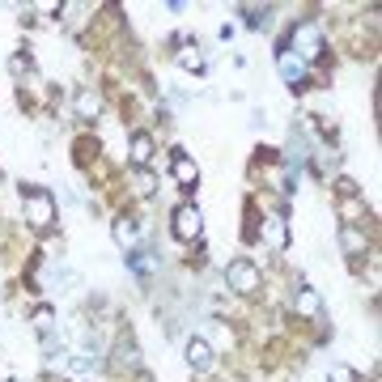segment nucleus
Segmentation results:
<instances>
[{"label":"nucleus","mask_w":382,"mask_h":382,"mask_svg":"<svg viewBox=\"0 0 382 382\" xmlns=\"http://www.w3.org/2000/svg\"><path fill=\"white\" fill-rule=\"evenodd\" d=\"M174 179H179L183 187H187V183H196V162H187V157H179V162H174Z\"/></svg>","instance_id":"obj_13"},{"label":"nucleus","mask_w":382,"mask_h":382,"mask_svg":"<svg viewBox=\"0 0 382 382\" xmlns=\"http://www.w3.org/2000/svg\"><path fill=\"white\" fill-rule=\"evenodd\" d=\"M115 242H119V247H128V251L140 242V230H136V221H132V217H119V221H115Z\"/></svg>","instance_id":"obj_10"},{"label":"nucleus","mask_w":382,"mask_h":382,"mask_svg":"<svg viewBox=\"0 0 382 382\" xmlns=\"http://www.w3.org/2000/svg\"><path fill=\"white\" fill-rule=\"evenodd\" d=\"M332 382H357V374L349 366H332Z\"/></svg>","instance_id":"obj_15"},{"label":"nucleus","mask_w":382,"mask_h":382,"mask_svg":"<svg viewBox=\"0 0 382 382\" xmlns=\"http://www.w3.org/2000/svg\"><path fill=\"white\" fill-rule=\"evenodd\" d=\"M9 382H21V378H9Z\"/></svg>","instance_id":"obj_19"},{"label":"nucleus","mask_w":382,"mask_h":382,"mask_svg":"<svg viewBox=\"0 0 382 382\" xmlns=\"http://www.w3.org/2000/svg\"><path fill=\"white\" fill-rule=\"evenodd\" d=\"M276 68H281V77H285L289 85H298V81L306 77V64H302L293 51H281V55H276Z\"/></svg>","instance_id":"obj_7"},{"label":"nucleus","mask_w":382,"mask_h":382,"mask_svg":"<svg viewBox=\"0 0 382 382\" xmlns=\"http://www.w3.org/2000/svg\"><path fill=\"white\" fill-rule=\"evenodd\" d=\"M179 64H183V68H196V72H200V68H204V55H200L196 47H187V51H179Z\"/></svg>","instance_id":"obj_14"},{"label":"nucleus","mask_w":382,"mask_h":382,"mask_svg":"<svg viewBox=\"0 0 382 382\" xmlns=\"http://www.w3.org/2000/svg\"><path fill=\"white\" fill-rule=\"evenodd\" d=\"M136 272H153V259H149V255H145V251H140V255H136Z\"/></svg>","instance_id":"obj_18"},{"label":"nucleus","mask_w":382,"mask_h":382,"mask_svg":"<svg viewBox=\"0 0 382 382\" xmlns=\"http://www.w3.org/2000/svg\"><path fill=\"white\" fill-rule=\"evenodd\" d=\"M340 247H344L349 255H361V251H366V234H361L357 225H344V230H340Z\"/></svg>","instance_id":"obj_11"},{"label":"nucleus","mask_w":382,"mask_h":382,"mask_svg":"<svg viewBox=\"0 0 382 382\" xmlns=\"http://www.w3.org/2000/svg\"><path fill=\"white\" fill-rule=\"evenodd\" d=\"M21 208H26V221L38 225V230H47V225L55 221V200H51V191H43V187L21 191Z\"/></svg>","instance_id":"obj_2"},{"label":"nucleus","mask_w":382,"mask_h":382,"mask_svg":"<svg viewBox=\"0 0 382 382\" xmlns=\"http://www.w3.org/2000/svg\"><path fill=\"white\" fill-rule=\"evenodd\" d=\"M200 230H204L200 208H196V204H183V208L174 213V238H179V242H191V238H200Z\"/></svg>","instance_id":"obj_4"},{"label":"nucleus","mask_w":382,"mask_h":382,"mask_svg":"<svg viewBox=\"0 0 382 382\" xmlns=\"http://www.w3.org/2000/svg\"><path fill=\"white\" fill-rule=\"evenodd\" d=\"M264 242H268L272 251H285V247H289V221H285L281 213L264 217Z\"/></svg>","instance_id":"obj_6"},{"label":"nucleus","mask_w":382,"mask_h":382,"mask_svg":"<svg viewBox=\"0 0 382 382\" xmlns=\"http://www.w3.org/2000/svg\"><path fill=\"white\" fill-rule=\"evenodd\" d=\"M132 162H136V166H149V162H153V136H149V132H136V136H132Z\"/></svg>","instance_id":"obj_9"},{"label":"nucleus","mask_w":382,"mask_h":382,"mask_svg":"<svg viewBox=\"0 0 382 382\" xmlns=\"http://www.w3.org/2000/svg\"><path fill=\"white\" fill-rule=\"evenodd\" d=\"M98 111H102L98 94H94V89H81V94H77V115H81V119H94Z\"/></svg>","instance_id":"obj_12"},{"label":"nucleus","mask_w":382,"mask_h":382,"mask_svg":"<svg viewBox=\"0 0 382 382\" xmlns=\"http://www.w3.org/2000/svg\"><path fill=\"white\" fill-rule=\"evenodd\" d=\"M293 306H298V315H306V319L323 315V298H319L315 289H298V293H293Z\"/></svg>","instance_id":"obj_8"},{"label":"nucleus","mask_w":382,"mask_h":382,"mask_svg":"<svg viewBox=\"0 0 382 382\" xmlns=\"http://www.w3.org/2000/svg\"><path fill=\"white\" fill-rule=\"evenodd\" d=\"M119 361H123V366H132V361H136V349H132V344H128V340H123V344H119Z\"/></svg>","instance_id":"obj_16"},{"label":"nucleus","mask_w":382,"mask_h":382,"mask_svg":"<svg viewBox=\"0 0 382 382\" xmlns=\"http://www.w3.org/2000/svg\"><path fill=\"white\" fill-rule=\"evenodd\" d=\"M225 285L238 289V293H255V289H259V268H255L251 259H234V264L225 268Z\"/></svg>","instance_id":"obj_3"},{"label":"nucleus","mask_w":382,"mask_h":382,"mask_svg":"<svg viewBox=\"0 0 382 382\" xmlns=\"http://www.w3.org/2000/svg\"><path fill=\"white\" fill-rule=\"evenodd\" d=\"M289 51H293L302 64L319 60V55H323V30H319L315 21H298L293 34H289Z\"/></svg>","instance_id":"obj_1"},{"label":"nucleus","mask_w":382,"mask_h":382,"mask_svg":"<svg viewBox=\"0 0 382 382\" xmlns=\"http://www.w3.org/2000/svg\"><path fill=\"white\" fill-rule=\"evenodd\" d=\"M187 366H191L196 374H208V370L217 366V353H213V344L191 336V340H187Z\"/></svg>","instance_id":"obj_5"},{"label":"nucleus","mask_w":382,"mask_h":382,"mask_svg":"<svg viewBox=\"0 0 382 382\" xmlns=\"http://www.w3.org/2000/svg\"><path fill=\"white\" fill-rule=\"evenodd\" d=\"M136 187H140V191H145V196H149V191H153V179H149V174H145V170H140V174H136Z\"/></svg>","instance_id":"obj_17"}]
</instances>
